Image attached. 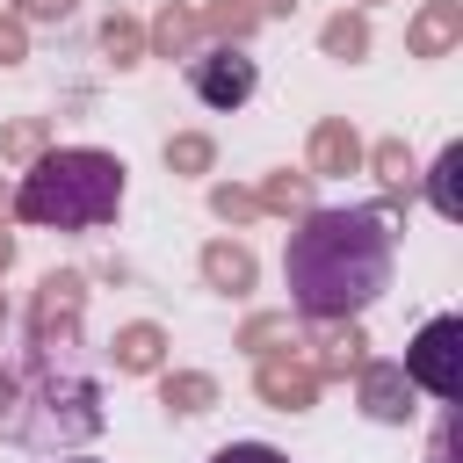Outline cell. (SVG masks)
Listing matches in <instances>:
<instances>
[{
    "label": "cell",
    "mask_w": 463,
    "mask_h": 463,
    "mask_svg": "<svg viewBox=\"0 0 463 463\" xmlns=\"http://www.w3.org/2000/svg\"><path fill=\"white\" fill-rule=\"evenodd\" d=\"M260 391H268L282 412H304V405H311V376H304V369H260Z\"/></svg>",
    "instance_id": "obj_10"
},
{
    "label": "cell",
    "mask_w": 463,
    "mask_h": 463,
    "mask_svg": "<svg viewBox=\"0 0 463 463\" xmlns=\"http://www.w3.org/2000/svg\"><path fill=\"white\" fill-rule=\"evenodd\" d=\"M116 210H123V159L101 145H58L14 188V217L43 232H101L116 224Z\"/></svg>",
    "instance_id": "obj_2"
},
{
    "label": "cell",
    "mask_w": 463,
    "mask_h": 463,
    "mask_svg": "<svg viewBox=\"0 0 463 463\" xmlns=\"http://www.w3.org/2000/svg\"><path fill=\"white\" fill-rule=\"evenodd\" d=\"M405 383L412 391H427V398H441V405H456L463 398V318H427L420 333H412V347H405Z\"/></svg>",
    "instance_id": "obj_3"
},
{
    "label": "cell",
    "mask_w": 463,
    "mask_h": 463,
    "mask_svg": "<svg viewBox=\"0 0 463 463\" xmlns=\"http://www.w3.org/2000/svg\"><path fill=\"white\" fill-rule=\"evenodd\" d=\"M210 463H289L282 449H268V441H224Z\"/></svg>",
    "instance_id": "obj_14"
},
{
    "label": "cell",
    "mask_w": 463,
    "mask_h": 463,
    "mask_svg": "<svg viewBox=\"0 0 463 463\" xmlns=\"http://www.w3.org/2000/svg\"><path fill=\"white\" fill-rule=\"evenodd\" d=\"M456 174H463V145H449V152L434 159V181H427V203H434L441 217H463V195H456Z\"/></svg>",
    "instance_id": "obj_7"
},
{
    "label": "cell",
    "mask_w": 463,
    "mask_h": 463,
    "mask_svg": "<svg viewBox=\"0 0 463 463\" xmlns=\"http://www.w3.org/2000/svg\"><path fill=\"white\" fill-rule=\"evenodd\" d=\"M311 152H318V166H326V174H347V166L362 159V145H354V130H347V123H326Z\"/></svg>",
    "instance_id": "obj_9"
},
{
    "label": "cell",
    "mask_w": 463,
    "mask_h": 463,
    "mask_svg": "<svg viewBox=\"0 0 463 463\" xmlns=\"http://www.w3.org/2000/svg\"><path fill=\"white\" fill-rule=\"evenodd\" d=\"M58 463H87V456H58Z\"/></svg>",
    "instance_id": "obj_17"
},
{
    "label": "cell",
    "mask_w": 463,
    "mask_h": 463,
    "mask_svg": "<svg viewBox=\"0 0 463 463\" xmlns=\"http://www.w3.org/2000/svg\"><path fill=\"white\" fill-rule=\"evenodd\" d=\"M116 362H123V369H152V362H159V333H152V326H130V333L116 340Z\"/></svg>",
    "instance_id": "obj_12"
},
{
    "label": "cell",
    "mask_w": 463,
    "mask_h": 463,
    "mask_svg": "<svg viewBox=\"0 0 463 463\" xmlns=\"http://www.w3.org/2000/svg\"><path fill=\"white\" fill-rule=\"evenodd\" d=\"M456 29H463V7H456V0H434V7L412 22V51H420V58H441V51L456 43Z\"/></svg>",
    "instance_id": "obj_6"
},
{
    "label": "cell",
    "mask_w": 463,
    "mask_h": 463,
    "mask_svg": "<svg viewBox=\"0 0 463 463\" xmlns=\"http://www.w3.org/2000/svg\"><path fill=\"white\" fill-rule=\"evenodd\" d=\"M166 166H210V145L203 137H174L166 145Z\"/></svg>",
    "instance_id": "obj_15"
},
{
    "label": "cell",
    "mask_w": 463,
    "mask_h": 463,
    "mask_svg": "<svg viewBox=\"0 0 463 463\" xmlns=\"http://www.w3.org/2000/svg\"><path fill=\"white\" fill-rule=\"evenodd\" d=\"M391 260H398L391 210H376V203L304 210V224L289 232V253H282V282L304 318L340 326L391 289Z\"/></svg>",
    "instance_id": "obj_1"
},
{
    "label": "cell",
    "mask_w": 463,
    "mask_h": 463,
    "mask_svg": "<svg viewBox=\"0 0 463 463\" xmlns=\"http://www.w3.org/2000/svg\"><path fill=\"white\" fill-rule=\"evenodd\" d=\"M362 412H369V420H405V412H412V383H405V369H391V362L362 369Z\"/></svg>",
    "instance_id": "obj_5"
},
{
    "label": "cell",
    "mask_w": 463,
    "mask_h": 463,
    "mask_svg": "<svg viewBox=\"0 0 463 463\" xmlns=\"http://www.w3.org/2000/svg\"><path fill=\"white\" fill-rule=\"evenodd\" d=\"M376 166H383V181H412V159H405L398 145H383V152H376Z\"/></svg>",
    "instance_id": "obj_16"
},
{
    "label": "cell",
    "mask_w": 463,
    "mask_h": 463,
    "mask_svg": "<svg viewBox=\"0 0 463 463\" xmlns=\"http://www.w3.org/2000/svg\"><path fill=\"white\" fill-rule=\"evenodd\" d=\"M203 268H210L217 289H246V282H253V253H246V246H210Z\"/></svg>",
    "instance_id": "obj_8"
},
{
    "label": "cell",
    "mask_w": 463,
    "mask_h": 463,
    "mask_svg": "<svg viewBox=\"0 0 463 463\" xmlns=\"http://www.w3.org/2000/svg\"><path fill=\"white\" fill-rule=\"evenodd\" d=\"M188 87H195L210 109H246L253 87H260V72H253L246 51H203V58H188Z\"/></svg>",
    "instance_id": "obj_4"
},
{
    "label": "cell",
    "mask_w": 463,
    "mask_h": 463,
    "mask_svg": "<svg viewBox=\"0 0 463 463\" xmlns=\"http://www.w3.org/2000/svg\"><path fill=\"white\" fill-rule=\"evenodd\" d=\"M210 398H217L210 376H166V405L174 412H210Z\"/></svg>",
    "instance_id": "obj_11"
},
{
    "label": "cell",
    "mask_w": 463,
    "mask_h": 463,
    "mask_svg": "<svg viewBox=\"0 0 463 463\" xmlns=\"http://www.w3.org/2000/svg\"><path fill=\"white\" fill-rule=\"evenodd\" d=\"M326 51H333V58H362V51H369V29H362V22H347V14H340V22H333V29H326Z\"/></svg>",
    "instance_id": "obj_13"
}]
</instances>
